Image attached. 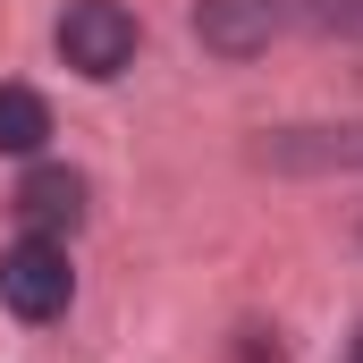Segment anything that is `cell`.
<instances>
[{
  "label": "cell",
  "mask_w": 363,
  "mask_h": 363,
  "mask_svg": "<svg viewBox=\"0 0 363 363\" xmlns=\"http://www.w3.org/2000/svg\"><path fill=\"white\" fill-rule=\"evenodd\" d=\"M77 296V271H68V245L60 237H17L0 254V304L17 321H60Z\"/></svg>",
  "instance_id": "obj_1"
},
{
  "label": "cell",
  "mask_w": 363,
  "mask_h": 363,
  "mask_svg": "<svg viewBox=\"0 0 363 363\" xmlns=\"http://www.w3.org/2000/svg\"><path fill=\"white\" fill-rule=\"evenodd\" d=\"M135 9L127 0H77L68 17H60V60L77 68V77H93V85H110L127 60H135Z\"/></svg>",
  "instance_id": "obj_2"
},
{
  "label": "cell",
  "mask_w": 363,
  "mask_h": 363,
  "mask_svg": "<svg viewBox=\"0 0 363 363\" xmlns=\"http://www.w3.org/2000/svg\"><path fill=\"white\" fill-rule=\"evenodd\" d=\"M287 26V0H194V43L211 60H254Z\"/></svg>",
  "instance_id": "obj_3"
},
{
  "label": "cell",
  "mask_w": 363,
  "mask_h": 363,
  "mask_svg": "<svg viewBox=\"0 0 363 363\" xmlns=\"http://www.w3.org/2000/svg\"><path fill=\"white\" fill-rule=\"evenodd\" d=\"M9 203H17L26 237H68V228L85 220V178H77V169H26Z\"/></svg>",
  "instance_id": "obj_4"
},
{
  "label": "cell",
  "mask_w": 363,
  "mask_h": 363,
  "mask_svg": "<svg viewBox=\"0 0 363 363\" xmlns=\"http://www.w3.org/2000/svg\"><path fill=\"white\" fill-rule=\"evenodd\" d=\"M271 169H363V127H287L262 144Z\"/></svg>",
  "instance_id": "obj_5"
},
{
  "label": "cell",
  "mask_w": 363,
  "mask_h": 363,
  "mask_svg": "<svg viewBox=\"0 0 363 363\" xmlns=\"http://www.w3.org/2000/svg\"><path fill=\"white\" fill-rule=\"evenodd\" d=\"M51 135V101L34 85H0V152H43Z\"/></svg>",
  "instance_id": "obj_6"
},
{
  "label": "cell",
  "mask_w": 363,
  "mask_h": 363,
  "mask_svg": "<svg viewBox=\"0 0 363 363\" xmlns=\"http://www.w3.org/2000/svg\"><path fill=\"white\" fill-rule=\"evenodd\" d=\"M287 17L321 26V34H355L363 43V0H287Z\"/></svg>",
  "instance_id": "obj_7"
},
{
  "label": "cell",
  "mask_w": 363,
  "mask_h": 363,
  "mask_svg": "<svg viewBox=\"0 0 363 363\" xmlns=\"http://www.w3.org/2000/svg\"><path fill=\"white\" fill-rule=\"evenodd\" d=\"M347 363H363V330H355V338H347Z\"/></svg>",
  "instance_id": "obj_8"
}]
</instances>
